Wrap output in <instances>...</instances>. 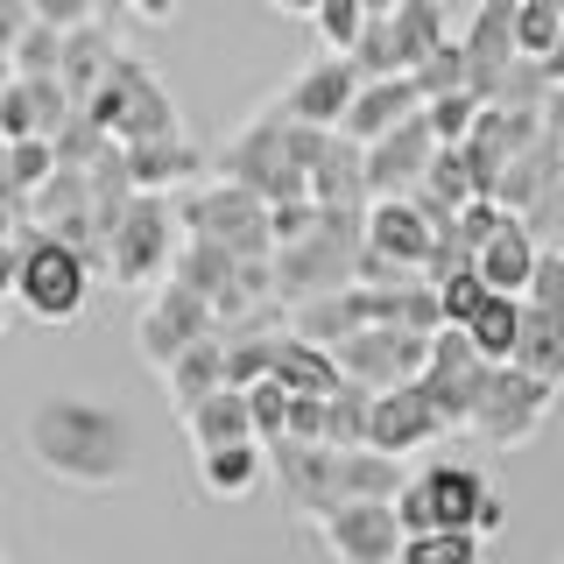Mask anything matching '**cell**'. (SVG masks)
I'll return each instance as SVG.
<instances>
[{
    "label": "cell",
    "mask_w": 564,
    "mask_h": 564,
    "mask_svg": "<svg viewBox=\"0 0 564 564\" xmlns=\"http://www.w3.org/2000/svg\"><path fill=\"white\" fill-rule=\"evenodd\" d=\"M22 445L50 480H64L78 494H113L141 466L134 416L113 410V402H93V395H43L22 416Z\"/></svg>",
    "instance_id": "cell-1"
},
{
    "label": "cell",
    "mask_w": 564,
    "mask_h": 564,
    "mask_svg": "<svg viewBox=\"0 0 564 564\" xmlns=\"http://www.w3.org/2000/svg\"><path fill=\"white\" fill-rule=\"evenodd\" d=\"M93 261L64 247L50 226L8 219V247H0V290L22 304L35 325H78L85 296H93Z\"/></svg>",
    "instance_id": "cell-2"
},
{
    "label": "cell",
    "mask_w": 564,
    "mask_h": 564,
    "mask_svg": "<svg viewBox=\"0 0 564 564\" xmlns=\"http://www.w3.org/2000/svg\"><path fill=\"white\" fill-rule=\"evenodd\" d=\"M395 516L410 536H423V529H480V536H494L508 522V501L487 480V466H473V458H431L395 494Z\"/></svg>",
    "instance_id": "cell-3"
},
{
    "label": "cell",
    "mask_w": 564,
    "mask_h": 564,
    "mask_svg": "<svg viewBox=\"0 0 564 564\" xmlns=\"http://www.w3.org/2000/svg\"><path fill=\"white\" fill-rule=\"evenodd\" d=\"M360 247H367V212H332L317 219V234H304L296 247H275V296L282 304H311V296H332L360 275Z\"/></svg>",
    "instance_id": "cell-4"
},
{
    "label": "cell",
    "mask_w": 564,
    "mask_h": 564,
    "mask_svg": "<svg viewBox=\"0 0 564 564\" xmlns=\"http://www.w3.org/2000/svg\"><path fill=\"white\" fill-rule=\"evenodd\" d=\"M176 219L184 234L234 247L240 261H275V205L261 191L234 184V176H212L198 191H176Z\"/></svg>",
    "instance_id": "cell-5"
},
{
    "label": "cell",
    "mask_w": 564,
    "mask_h": 564,
    "mask_svg": "<svg viewBox=\"0 0 564 564\" xmlns=\"http://www.w3.org/2000/svg\"><path fill=\"white\" fill-rule=\"evenodd\" d=\"M176 247H184V219H176V198L170 191H141L128 205V219L113 226V261H106V282L113 290H163L170 269H176Z\"/></svg>",
    "instance_id": "cell-6"
},
{
    "label": "cell",
    "mask_w": 564,
    "mask_h": 564,
    "mask_svg": "<svg viewBox=\"0 0 564 564\" xmlns=\"http://www.w3.org/2000/svg\"><path fill=\"white\" fill-rule=\"evenodd\" d=\"M212 176H234V184L261 191L269 205L311 198V170L290 155V134H282V113H275V106H261L247 128H234V134L219 141V155H212Z\"/></svg>",
    "instance_id": "cell-7"
},
{
    "label": "cell",
    "mask_w": 564,
    "mask_h": 564,
    "mask_svg": "<svg viewBox=\"0 0 564 564\" xmlns=\"http://www.w3.org/2000/svg\"><path fill=\"white\" fill-rule=\"evenodd\" d=\"M93 120L113 141H128V149H149V141H176V134H184V113H176L170 85L155 78L141 57L113 64V78H106L99 99H93Z\"/></svg>",
    "instance_id": "cell-8"
},
{
    "label": "cell",
    "mask_w": 564,
    "mask_h": 564,
    "mask_svg": "<svg viewBox=\"0 0 564 564\" xmlns=\"http://www.w3.org/2000/svg\"><path fill=\"white\" fill-rule=\"evenodd\" d=\"M557 395H564V388L536 381V375H529V367H516V360L487 367L480 410H473V437H480V445H494V452H516V445H529V437L551 423Z\"/></svg>",
    "instance_id": "cell-9"
},
{
    "label": "cell",
    "mask_w": 564,
    "mask_h": 564,
    "mask_svg": "<svg viewBox=\"0 0 564 564\" xmlns=\"http://www.w3.org/2000/svg\"><path fill=\"white\" fill-rule=\"evenodd\" d=\"M219 332V311H212V296H198L191 282H163V290L141 296V317H134V352L163 375L170 360H184L198 339H212Z\"/></svg>",
    "instance_id": "cell-10"
},
{
    "label": "cell",
    "mask_w": 564,
    "mask_h": 564,
    "mask_svg": "<svg viewBox=\"0 0 564 564\" xmlns=\"http://www.w3.org/2000/svg\"><path fill=\"white\" fill-rule=\"evenodd\" d=\"M269 480L282 487V508L296 522H325L339 494V445H317V437H275L269 445Z\"/></svg>",
    "instance_id": "cell-11"
},
{
    "label": "cell",
    "mask_w": 564,
    "mask_h": 564,
    "mask_svg": "<svg viewBox=\"0 0 564 564\" xmlns=\"http://www.w3.org/2000/svg\"><path fill=\"white\" fill-rule=\"evenodd\" d=\"M311 529H317V543H325L332 564H402V543H410L395 501H339Z\"/></svg>",
    "instance_id": "cell-12"
},
{
    "label": "cell",
    "mask_w": 564,
    "mask_h": 564,
    "mask_svg": "<svg viewBox=\"0 0 564 564\" xmlns=\"http://www.w3.org/2000/svg\"><path fill=\"white\" fill-rule=\"evenodd\" d=\"M360 64L346 57V50H325L317 64H304L290 85L269 99L282 120H311V128H346V113H352V99H360Z\"/></svg>",
    "instance_id": "cell-13"
},
{
    "label": "cell",
    "mask_w": 564,
    "mask_h": 564,
    "mask_svg": "<svg viewBox=\"0 0 564 564\" xmlns=\"http://www.w3.org/2000/svg\"><path fill=\"white\" fill-rule=\"evenodd\" d=\"M339 367L367 388H395V381H416L431 367V332H410V325H367L339 346Z\"/></svg>",
    "instance_id": "cell-14"
},
{
    "label": "cell",
    "mask_w": 564,
    "mask_h": 564,
    "mask_svg": "<svg viewBox=\"0 0 564 564\" xmlns=\"http://www.w3.org/2000/svg\"><path fill=\"white\" fill-rule=\"evenodd\" d=\"M445 431H452L445 410L431 402V388H423V375H416V381H395V388L375 395V431H367V445L395 452V458H416V452H431Z\"/></svg>",
    "instance_id": "cell-15"
},
{
    "label": "cell",
    "mask_w": 564,
    "mask_h": 564,
    "mask_svg": "<svg viewBox=\"0 0 564 564\" xmlns=\"http://www.w3.org/2000/svg\"><path fill=\"white\" fill-rule=\"evenodd\" d=\"M516 8L522 0H480L473 8V22H466V64H473V93H480L487 106L508 93V78H516V64H522V43H516Z\"/></svg>",
    "instance_id": "cell-16"
},
{
    "label": "cell",
    "mask_w": 564,
    "mask_h": 564,
    "mask_svg": "<svg viewBox=\"0 0 564 564\" xmlns=\"http://www.w3.org/2000/svg\"><path fill=\"white\" fill-rule=\"evenodd\" d=\"M437 149H445V141L431 134V120H423V113H410L402 128H388L381 141H367L375 198H416L423 176H431V163H437Z\"/></svg>",
    "instance_id": "cell-17"
},
{
    "label": "cell",
    "mask_w": 564,
    "mask_h": 564,
    "mask_svg": "<svg viewBox=\"0 0 564 564\" xmlns=\"http://www.w3.org/2000/svg\"><path fill=\"white\" fill-rule=\"evenodd\" d=\"M437 234H445V219H437L423 198H375L367 205V247L388 254V261H410V269H423V275H431Z\"/></svg>",
    "instance_id": "cell-18"
},
{
    "label": "cell",
    "mask_w": 564,
    "mask_h": 564,
    "mask_svg": "<svg viewBox=\"0 0 564 564\" xmlns=\"http://www.w3.org/2000/svg\"><path fill=\"white\" fill-rule=\"evenodd\" d=\"M536 261H543V240H536V226L522 219V212H508L501 226L487 234V247H480V269L494 290H508V296H529V282H536Z\"/></svg>",
    "instance_id": "cell-19"
},
{
    "label": "cell",
    "mask_w": 564,
    "mask_h": 564,
    "mask_svg": "<svg viewBox=\"0 0 564 564\" xmlns=\"http://www.w3.org/2000/svg\"><path fill=\"white\" fill-rule=\"evenodd\" d=\"M423 85H416V70H395V78H367L360 85V99H352V113H346V134L352 141H381L388 128H402L410 113H423Z\"/></svg>",
    "instance_id": "cell-20"
},
{
    "label": "cell",
    "mask_w": 564,
    "mask_h": 564,
    "mask_svg": "<svg viewBox=\"0 0 564 564\" xmlns=\"http://www.w3.org/2000/svg\"><path fill=\"white\" fill-rule=\"evenodd\" d=\"M311 198L332 212H367L375 205V176H367V141H352L339 128V141L325 149V163L311 170Z\"/></svg>",
    "instance_id": "cell-21"
},
{
    "label": "cell",
    "mask_w": 564,
    "mask_h": 564,
    "mask_svg": "<svg viewBox=\"0 0 564 564\" xmlns=\"http://www.w3.org/2000/svg\"><path fill=\"white\" fill-rule=\"evenodd\" d=\"M261 480H269V437H240V445L198 452V487L212 501H247Z\"/></svg>",
    "instance_id": "cell-22"
},
{
    "label": "cell",
    "mask_w": 564,
    "mask_h": 564,
    "mask_svg": "<svg viewBox=\"0 0 564 564\" xmlns=\"http://www.w3.org/2000/svg\"><path fill=\"white\" fill-rule=\"evenodd\" d=\"M120 57H128V50L113 43V29H106V22H85V29H70V35H64V70H57V78L70 85V99H78V106H93V99H99V85L113 78V64H120Z\"/></svg>",
    "instance_id": "cell-23"
},
{
    "label": "cell",
    "mask_w": 564,
    "mask_h": 564,
    "mask_svg": "<svg viewBox=\"0 0 564 564\" xmlns=\"http://www.w3.org/2000/svg\"><path fill=\"white\" fill-rule=\"evenodd\" d=\"M184 416V431H191V445L212 452V445H240V437H261L254 431V402H247V388H212L205 402H191V410H176Z\"/></svg>",
    "instance_id": "cell-24"
},
{
    "label": "cell",
    "mask_w": 564,
    "mask_h": 564,
    "mask_svg": "<svg viewBox=\"0 0 564 564\" xmlns=\"http://www.w3.org/2000/svg\"><path fill=\"white\" fill-rule=\"evenodd\" d=\"M155 381H163L170 410H191V402H205L212 388H226V332H212V339H198V346L184 352V360H170Z\"/></svg>",
    "instance_id": "cell-25"
},
{
    "label": "cell",
    "mask_w": 564,
    "mask_h": 564,
    "mask_svg": "<svg viewBox=\"0 0 564 564\" xmlns=\"http://www.w3.org/2000/svg\"><path fill=\"white\" fill-rule=\"evenodd\" d=\"M487 367H494V360H431V367H423V388H431V402L445 410L452 431H473V410H480Z\"/></svg>",
    "instance_id": "cell-26"
},
{
    "label": "cell",
    "mask_w": 564,
    "mask_h": 564,
    "mask_svg": "<svg viewBox=\"0 0 564 564\" xmlns=\"http://www.w3.org/2000/svg\"><path fill=\"white\" fill-rule=\"evenodd\" d=\"M402 487H410V473H402L395 452H375V445L339 452V494L346 501H395Z\"/></svg>",
    "instance_id": "cell-27"
},
{
    "label": "cell",
    "mask_w": 564,
    "mask_h": 564,
    "mask_svg": "<svg viewBox=\"0 0 564 564\" xmlns=\"http://www.w3.org/2000/svg\"><path fill=\"white\" fill-rule=\"evenodd\" d=\"M275 375L296 388V395H332V388L346 381V367H339V352L332 346H317L304 339V332L290 325V339H282V360H275Z\"/></svg>",
    "instance_id": "cell-28"
},
{
    "label": "cell",
    "mask_w": 564,
    "mask_h": 564,
    "mask_svg": "<svg viewBox=\"0 0 564 564\" xmlns=\"http://www.w3.org/2000/svg\"><path fill=\"white\" fill-rule=\"evenodd\" d=\"M388 29H395V70H416L437 43H452L445 8H437V0H402V8L388 14Z\"/></svg>",
    "instance_id": "cell-29"
},
{
    "label": "cell",
    "mask_w": 564,
    "mask_h": 564,
    "mask_svg": "<svg viewBox=\"0 0 564 564\" xmlns=\"http://www.w3.org/2000/svg\"><path fill=\"white\" fill-rule=\"evenodd\" d=\"M522 317H529V296H508V290H494L487 304H480V317H473V346H480V360H516V346H522Z\"/></svg>",
    "instance_id": "cell-30"
},
{
    "label": "cell",
    "mask_w": 564,
    "mask_h": 564,
    "mask_svg": "<svg viewBox=\"0 0 564 564\" xmlns=\"http://www.w3.org/2000/svg\"><path fill=\"white\" fill-rule=\"evenodd\" d=\"M205 170H212V155L191 149L184 134L134 149V184H141V191H176V184H191V176H205Z\"/></svg>",
    "instance_id": "cell-31"
},
{
    "label": "cell",
    "mask_w": 564,
    "mask_h": 564,
    "mask_svg": "<svg viewBox=\"0 0 564 564\" xmlns=\"http://www.w3.org/2000/svg\"><path fill=\"white\" fill-rule=\"evenodd\" d=\"M557 170H564V149L551 141V128H543L536 149H522L516 163H508V176H501V205H508V212H536V198L551 191Z\"/></svg>",
    "instance_id": "cell-32"
},
{
    "label": "cell",
    "mask_w": 564,
    "mask_h": 564,
    "mask_svg": "<svg viewBox=\"0 0 564 564\" xmlns=\"http://www.w3.org/2000/svg\"><path fill=\"white\" fill-rule=\"evenodd\" d=\"M375 395L381 388H367V381H339L325 395V445H339V452H352V445H367V431H375Z\"/></svg>",
    "instance_id": "cell-33"
},
{
    "label": "cell",
    "mask_w": 564,
    "mask_h": 564,
    "mask_svg": "<svg viewBox=\"0 0 564 564\" xmlns=\"http://www.w3.org/2000/svg\"><path fill=\"white\" fill-rule=\"evenodd\" d=\"M57 176V141L50 134H29V141H8V219H22L29 198Z\"/></svg>",
    "instance_id": "cell-34"
},
{
    "label": "cell",
    "mask_w": 564,
    "mask_h": 564,
    "mask_svg": "<svg viewBox=\"0 0 564 564\" xmlns=\"http://www.w3.org/2000/svg\"><path fill=\"white\" fill-rule=\"evenodd\" d=\"M516 367H529L536 381L564 388V317H557V311H536V304H529V317H522V346H516Z\"/></svg>",
    "instance_id": "cell-35"
},
{
    "label": "cell",
    "mask_w": 564,
    "mask_h": 564,
    "mask_svg": "<svg viewBox=\"0 0 564 564\" xmlns=\"http://www.w3.org/2000/svg\"><path fill=\"white\" fill-rule=\"evenodd\" d=\"M93 205H99V191H93V170H64V163H57V176H50V184L29 198V212H22V219H35V226H64L70 212H93Z\"/></svg>",
    "instance_id": "cell-36"
},
{
    "label": "cell",
    "mask_w": 564,
    "mask_h": 564,
    "mask_svg": "<svg viewBox=\"0 0 564 564\" xmlns=\"http://www.w3.org/2000/svg\"><path fill=\"white\" fill-rule=\"evenodd\" d=\"M402 564H487V536L480 529H423L402 543Z\"/></svg>",
    "instance_id": "cell-37"
},
{
    "label": "cell",
    "mask_w": 564,
    "mask_h": 564,
    "mask_svg": "<svg viewBox=\"0 0 564 564\" xmlns=\"http://www.w3.org/2000/svg\"><path fill=\"white\" fill-rule=\"evenodd\" d=\"M516 43H522L529 64L557 57V43H564V8H557V0H522V8H516Z\"/></svg>",
    "instance_id": "cell-38"
},
{
    "label": "cell",
    "mask_w": 564,
    "mask_h": 564,
    "mask_svg": "<svg viewBox=\"0 0 564 564\" xmlns=\"http://www.w3.org/2000/svg\"><path fill=\"white\" fill-rule=\"evenodd\" d=\"M8 70H22V78H50V70H64V29L29 22V29L8 43Z\"/></svg>",
    "instance_id": "cell-39"
},
{
    "label": "cell",
    "mask_w": 564,
    "mask_h": 564,
    "mask_svg": "<svg viewBox=\"0 0 564 564\" xmlns=\"http://www.w3.org/2000/svg\"><path fill=\"white\" fill-rule=\"evenodd\" d=\"M50 141H57V163H64V170H93L99 155L113 149V134H106L99 120H93V106H78V113H70Z\"/></svg>",
    "instance_id": "cell-40"
},
{
    "label": "cell",
    "mask_w": 564,
    "mask_h": 564,
    "mask_svg": "<svg viewBox=\"0 0 564 564\" xmlns=\"http://www.w3.org/2000/svg\"><path fill=\"white\" fill-rule=\"evenodd\" d=\"M367 22H375V8H367V0H317V14H311L317 43H325V50H346V57H352V43L367 35Z\"/></svg>",
    "instance_id": "cell-41"
},
{
    "label": "cell",
    "mask_w": 564,
    "mask_h": 564,
    "mask_svg": "<svg viewBox=\"0 0 564 564\" xmlns=\"http://www.w3.org/2000/svg\"><path fill=\"white\" fill-rule=\"evenodd\" d=\"M480 113H487V99L473 93V85H466V93H437L431 106H423V120H431V134L445 141V149H458V141L473 134V120H480Z\"/></svg>",
    "instance_id": "cell-42"
},
{
    "label": "cell",
    "mask_w": 564,
    "mask_h": 564,
    "mask_svg": "<svg viewBox=\"0 0 564 564\" xmlns=\"http://www.w3.org/2000/svg\"><path fill=\"white\" fill-rule=\"evenodd\" d=\"M416 85H423V99H437V93H466V85H473L466 43H458V35H452V43H437L431 57L416 64Z\"/></svg>",
    "instance_id": "cell-43"
},
{
    "label": "cell",
    "mask_w": 564,
    "mask_h": 564,
    "mask_svg": "<svg viewBox=\"0 0 564 564\" xmlns=\"http://www.w3.org/2000/svg\"><path fill=\"white\" fill-rule=\"evenodd\" d=\"M247 402H254V431L269 437V445H275V437H290V416H296V388L282 381V375L254 381V388H247Z\"/></svg>",
    "instance_id": "cell-44"
},
{
    "label": "cell",
    "mask_w": 564,
    "mask_h": 564,
    "mask_svg": "<svg viewBox=\"0 0 564 564\" xmlns=\"http://www.w3.org/2000/svg\"><path fill=\"white\" fill-rule=\"evenodd\" d=\"M437 296H445V325H473L480 317V304L494 296V282L480 269H452L445 282H437Z\"/></svg>",
    "instance_id": "cell-45"
},
{
    "label": "cell",
    "mask_w": 564,
    "mask_h": 564,
    "mask_svg": "<svg viewBox=\"0 0 564 564\" xmlns=\"http://www.w3.org/2000/svg\"><path fill=\"white\" fill-rule=\"evenodd\" d=\"M529 304H536V311H557V317H564V247H543V261H536V282H529Z\"/></svg>",
    "instance_id": "cell-46"
},
{
    "label": "cell",
    "mask_w": 564,
    "mask_h": 564,
    "mask_svg": "<svg viewBox=\"0 0 564 564\" xmlns=\"http://www.w3.org/2000/svg\"><path fill=\"white\" fill-rule=\"evenodd\" d=\"M522 219L536 226V240H543V247H564V170L551 176V191L536 198V212H522Z\"/></svg>",
    "instance_id": "cell-47"
},
{
    "label": "cell",
    "mask_w": 564,
    "mask_h": 564,
    "mask_svg": "<svg viewBox=\"0 0 564 564\" xmlns=\"http://www.w3.org/2000/svg\"><path fill=\"white\" fill-rule=\"evenodd\" d=\"M35 8V22H50V29H85V22H99V0H29Z\"/></svg>",
    "instance_id": "cell-48"
},
{
    "label": "cell",
    "mask_w": 564,
    "mask_h": 564,
    "mask_svg": "<svg viewBox=\"0 0 564 564\" xmlns=\"http://www.w3.org/2000/svg\"><path fill=\"white\" fill-rule=\"evenodd\" d=\"M290 437H317V445H325V395H296Z\"/></svg>",
    "instance_id": "cell-49"
},
{
    "label": "cell",
    "mask_w": 564,
    "mask_h": 564,
    "mask_svg": "<svg viewBox=\"0 0 564 564\" xmlns=\"http://www.w3.org/2000/svg\"><path fill=\"white\" fill-rule=\"evenodd\" d=\"M120 8H128L134 22H170V14H176V0H120Z\"/></svg>",
    "instance_id": "cell-50"
},
{
    "label": "cell",
    "mask_w": 564,
    "mask_h": 564,
    "mask_svg": "<svg viewBox=\"0 0 564 564\" xmlns=\"http://www.w3.org/2000/svg\"><path fill=\"white\" fill-rule=\"evenodd\" d=\"M543 128H551V141H557V149H564V85H557L551 99H543Z\"/></svg>",
    "instance_id": "cell-51"
},
{
    "label": "cell",
    "mask_w": 564,
    "mask_h": 564,
    "mask_svg": "<svg viewBox=\"0 0 564 564\" xmlns=\"http://www.w3.org/2000/svg\"><path fill=\"white\" fill-rule=\"evenodd\" d=\"M275 14H317V0H269Z\"/></svg>",
    "instance_id": "cell-52"
},
{
    "label": "cell",
    "mask_w": 564,
    "mask_h": 564,
    "mask_svg": "<svg viewBox=\"0 0 564 564\" xmlns=\"http://www.w3.org/2000/svg\"><path fill=\"white\" fill-rule=\"evenodd\" d=\"M543 70H551V93H557V85H564V43H557V57L543 64Z\"/></svg>",
    "instance_id": "cell-53"
},
{
    "label": "cell",
    "mask_w": 564,
    "mask_h": 564,
    "mask_svg": "<svg viewBox=\"0 0 564 564\" xmlns=\"http://www.w3.org/2000/svg\"><path fill=\"white\" fill-rule=\"evenodd\" d=\"M367 8H375V14H395V8H402V0H367Z\"/></svg>",
    "instance_id": "cell-54"
}]
</instances>
